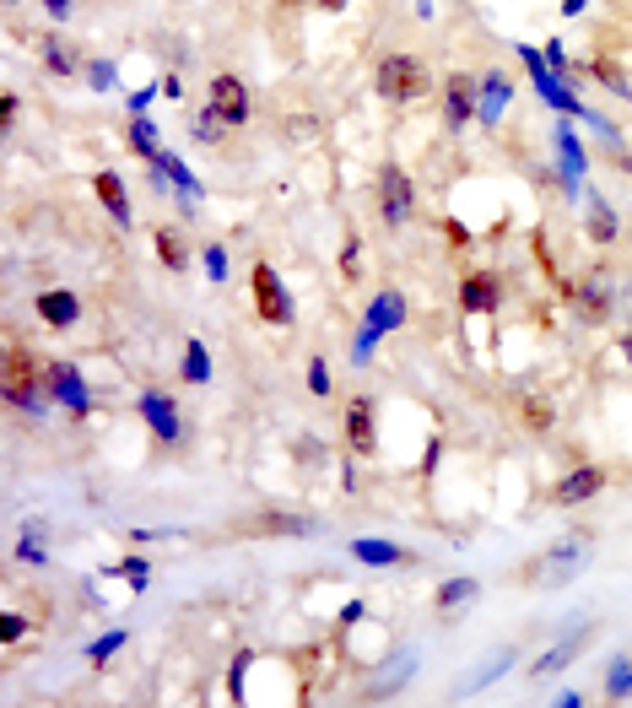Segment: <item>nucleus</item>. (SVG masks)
Masks as SVG:
<instances>
[{
	"instance_id": "obj_1",
	"label": "nucleus",
	"mask_w": 632,
	"mask_h": 708,
	"mask_svg": "<svg viewBox=\"0 0 632 708\" xmlns=\"http://www.w3.org/2000/svg\"><path fill=\"white\" fill-rule=\"evenodd\" d=\"M373 92H379L384 103H395V109H411V103H422L427 92H438V82H433V71H427L422 55L389 49V55L373 60Z\"/></svg>"
},
{
	"instance_id": "obj_2",
	"label": "nucleus",
	"mask_w": 632,
	"mask_h": 708,
	"mask_svg": "<svg viewBox=\"0 0 632 708\" xmlns=\"http://www.w3.org/2000/svg\"><path fill=\"white\" fill-rule=\"evenodd\" d=\"M44 390H49V368H38L28 346H6V368H0L6 406H44Z\"/></svg>"
},
{
	"instance_id": "obj_3",
	"label": "nucleus",
	"mask_w": 632,
	"mask_h": 708,
	"mask_svg": "<svg viewBox=\"0 0 632 708\" xmlns=\"http://www.w3.org/2000/svg\"><path fill=\"white\" fill-rule=\"evenodd\" d=\"M373 211L389 233H400L411 217H416V190H411V173L400 163H384L379 179H373Z\"/></svg>"
},
{
	"instance_id": "obj_4",
	"label": "nucleus",
	"mask_w": 632,
	"mask_h": 708,
	"mask_svg": "<svg viewBox=\"0 0 632 708\" xmlns=\"http://www.w3.org/2000/svg\"><path fill=\"white\" fill-rule=\"evenodd\" d=\"M249 298H254V314H260L265 325H292V298H287V287H281L271 260L249 265Z\"/></svg>"
},
{
	"instance_id": "obj_5",
	"label": "nucleus",
	"mask_w": 632,
	"mask_h": 708,
	"mask_svg": "<svg viewBox=\"0 0 632 708\" xmlns=\"http://www.w3.org/2000/svg\"><path fill=\"white\" fill-rule=\"evenodd\" d=\"M373 417H379V400H373V395H352V400H346L341 438H346V449H352L357 460H373V454H379V427H373Z\"/></svg>"
},
{
	"instance_id": "obj_6",
	"label": "nucleus",
	"mask_w": 632,
	"mask_h": 708,
	"mask_svg": "<svg viewBox=\"0 0 632 708\" xmlns=\"http://www.w3.org/2000/svg\"><path fill=\"white\" fill-rule=\"evenodd\" d=\"M438 92H443V130H449V136H460V130L470 125V114L481 109V82L470 71H449Z\"/></svg>"
},
{
	"instance_id": "obj_7",
	"label": "nucleus",
	"mask_w": 632,
	"mask_h": 708,
	"mask_svg": "<svg viewBox=\"0 0 632 708\" xmlns=\"http://www.w3.org/2000/svg\"><path fill=\"white\" fill-rule=\"evenodd\" d=\"M206 103H211V109H217V114H222L233 130H244V125H249V114H254L249 82H244V76H233V71H217V76H211Z\"/></svg>"
},
{
	"instance_id": "obj_8",
	"label": "nucleus",
	"mask_w": 632,
	"mask_h": 708,
	"mask_svg": "<svg viewBox=\"0 0 632 708\" xmlns=\"http://www.w3.org/2000/svg\"><path fill=\"white\" fill-rule=\"evenodd\" d=\"M605 482H611V476H605L600 465H573V471L557 476V487H551V509H578V503L600 498Z\"/></svg>"
},
{
	"instance_id": "obj_9",
	"label": "nucleus",
	"mask_w": 632,
	"mask_h": 708,
	"mask_svg": "<svg viewBox=\"0 0 632 708\" xmlns=\"http://www.w3.org/2000/svg\"><path fill=\"white\" fill-rule=\"evenodd\" d=\"M38 60H44V71L60 76V82L82 76V49H76L65 33H38Z\"/></svg>"
},
{
	"instance_id": "obj_10",
	"label": "nucleus",
	"mask_w": 632,
	"mask_h": 708,
	"mask_svg": "<svg viewBox=\"0 0 632 708\" xmlns=\"http://www.w3.org/2000/svg\"><path fill=\"white\" fill-rule=\"evenodd\" d=\"M33 314L44 319L49 330H71L76 319H82V298H76L71 287H49V292H38V298H33Z\"/></svg>"
},
{
	"instance_id": "obj_11",
	"label": "nucleus",
	"mask_w": 632,
	"mask_h": 708,
	"mask_svg": "<svg viewBox=\"0 0 632 708\" xmlns=\"http://www.w3.org/2000/svg\"><path fill=\"white\" fill-rule=\"evenodd\" d=\"M497 303H503V282H497L492 271H465V282H460V309H465V314H492Z\"/></svg>"
},
{
	"instance_id": "obj_12",
	"label": "nucleus",
	"mask_w": 632,
	"mask_h": 708,
	"mask_svg": "<svg viewBox=\"0 0 632 708\" xmlns=\"http://www.w3.org/2000/svg\"><path fill=\"white\" fill-rule=\"evenodd\" d=\"M92 195L103 200V211H109L119 227H130V190H125V179H119L114 168H98V173H92Z\"/></svg>"
},
{
	"instance_id": "obj_13",
	"label": "nucleus",
	"mask_w": 632,
	"mask_h": 708,
	"mask_svg": "<svg viewBox=\"0 0 632 708\" xmlns=\"http://www.w3.org/2000/svg\"><path fill=\"white\" fill-rule=\"evenodd\" d=\"M49 395L65 400V406L82 417V411H87V379L76 373V363H49Z\"/></svg>"
},
{
	"instance_id": "obj_14",
	"label": "nucleus",
	"mask_w": 632,
	"mask_h": 708,
	"mask_svg": "<svg viewBox=\"0 0 632 708\" xmlns=\"http://www.w3.org/2000/svg\"><path fill=\"white\" fill-rule=\"evenodd\" d=\"M238 536H314V519H303V514H254V525H244Z\"/></svg>"
},
{
	"instance_id": "obj_15",
	"label": "nucleus",
	"mask_w": 632,
	"mask_h": 708,
	"mask_svg": "<svg viewBox=\"0 0 632 708\" xmlns=\"http://www.w3.org/2000/svg\"><path fill=\"white\" fill-rule=\"evenodd\" d=\"M227 130H233V125H227V119L211 109V103H200V109L190 114V141H195V146H222Z\"/></svg>"
},
{
	"instance_id": "obj_16",
	"label": "nucleus",
	"mask_w": 632,
	"mask_h": 708,
	"mask_svg": "<svg viewBox=\"0 0 632 708\" xmlns=\"http://www.w3.org/2000/svg\"><path fill=\"white\" fill-rule=\"evenodd\" d=\"M152 244H157V260H163L173 276H179V271H190V244H184V233H179V227H157V233H152Z\"/></svg>"
},
{
	"instance_id": "obj_17",
	"label": "nucleus",
	"mask_w": 632,
	"mask_h": 708,
	"mask_svg": "<svg viewBox=\"0 0 632 708\" xmlns=\"http://www.w3.org/2000/svg\"><path fill=\"white\" fill-rule=\"evenodd\" d=\"M568 298L578 303V314H584V319H595V325H605V319H611V292H605V287H595V282L568 287Z\"/></svg>"
},
{
	"instance_id": "obj_18",
	"label": "nucleus",
	"mask_w": 632,
	"mask_h": 708,
	"mask_svg": "<svg viewBox=\"0 0 632 708\" xmlns=\"http://www.w3.org/2000/svg\"><path fill=\"white\" fill-rule=\"evenodd\" d=\"M281 136H287L292 146H314L319 136H325V119L319 114H287L281 119Z\"/></svg>"
},
{
	"instance_id": "obj_19",
	"label": "nucleus",
	"mask_w": 632,
	"mask_h": 708,
	"mask_svg": "<svg viewBox=\"0 0 632 708\" xmlns=\"http://www.w3.org/2000/svg\"><path fill=\"white\" fill-rule=\"evenodd\" d=\"M584 233L595 238V244H616V233H622V222H616V211L605 206V200H595V206H589V217H584Z\"/></svg>"
},
{
	"instance_id": "obj_20",
	"label": "nucleus",
	"mask_w": 632,
	"mask_h": 708,
	"mask_svg": "<svg viewBox=\"0 0 632 708\" xmlns=\"http://www.w3.org/2000/svg\"><path fill=\"white\" fill-rule=\"evenodd\" d=\"M476 595H481V584H476V579H449V584H438L433 606H438V611H460L465 600H476Z\"/></svg>"
},
{
	"instance_id": "obj_21",
	"label": "nucleus",
	"mask_w": 632,
	"mask_h": 708,
	"mask_svg": "<svg viewBox=\"0 0 632 708\" xmlns=\"http://www.w3.org/2000/svg\"><path fill=\"white\" fill-rule=\"evenodd\" d=\"M352 552H357V557H368L373 568H389V563H416L411 552H400V546H379V541H357Z\"/></svg>"
},
{
	"instance_id": "obj_22",
	"label": "nucleus",
	"mask_w": 632,
	"mask_h": 708,
	"mask_svg": "<svg viewBox=\"0 0 632 708\" xmlns=\"http://www.w3.org/2000/svg\"><path fill=\"white\" fill-rule=\"evenodd\" d=\"M589 633H595V627H578V633H573V638H568V644H562L557 654H546V660H535V676H541V681H546L551 671H557V665H568V660H573V654H578V644H584V638H589Z\"/></svg>"
},
{
	"instance_id": "obj_23",
	"label": "nucleus",
	"mask_w": 632,
	"mask_h": 708,
	"mask_svg": "<svg viewBox=\"0 0 632 708\" xmlns=\"http://www.w3.org/2000/svg\"><path fill=\"white\" fill-rule=\"evenodd\" d=\"M206 373H211L206 346H200V341H184V379H190V384H206Z\"/></svg>"
},
{
	"instance_id": "obj_24",
	"label": "nucleus",
	"mask_w": 632,
	"mask_h": 708,
	"mask_svg": "<svg viewBox=\"0 0 632 708\" xmlns=\"http://www.w3.org/2000/svg\"><path fill=\"white\" fill-rule=\"evenodd\" d=\"M400 319H406V298H400V292H384L379 309H373V325H400Z\"/></svg>"
},
{
	"instance_id": "obj_25",
	"label": "nucleus",
	"mask_w": 632,
	"mask_h": 708,
	"mask_svg": "<svg viewBox=\"0 0 632 708\" xmlns=\"http://www.w3.org/2000/svg\"><path fill=\"white\" fill-rule=\"evenodd\" d=\"M362 276V244L357 233H346V249H341V282H357Z\"/></svg>"
},
{
	"instance_id": "obj_26",
	"label": "nucleus",
	"mask_w": 632,
	"mask_h": 708,
	"mask_svg": "<svg viewBox=\"0 0 632 708\" xmlns=\"http://www.w3.org/2000/svg\"><path fill=\"white\" fill-rule=\"evenodd\" d=\"M146 417H152L157 422V433H163V438H173V427H179V417H173V406H163V400H146Z\"/></svg>"
},
{
	"instance_id": "obj_27",
	"label": "nucleus",
	"mask_w": 632,
	"mask_h": 708,
	"mask_svg": "<svg viewBox=\"0 0 632 708\" xmlns=\"http://www.w3.org/2000/svg\"><path fill=\"white\" fill-rule=\"evenodd\" d=\"M308 395H319V400L330 395V368H325V357H314V363H308Z\"/></svg>"
},
{
	"instance_id": "obj_28",
	"label": "nucleus",
	"mask_w": 632,
	"mask_h": 708,
	"mask_svg": "<svg viewBox=\"0 0 632 708\" xmlns=\"http://www.w3.org/2000/svg\"><path fill=\"white\" fill-rule=\"evenodd\" d=\"M130 141H136V152H146V157H163V152H157V136H152V125H146V119H136V125H130Z\"/></svg>"
},
{
	"instance_id": "obj_29",
	"label": "nucleus",
	"mask_w": 632,
	"mask_h": 708,
	"mask_svg": "<svg viewBox=\"0 0 632 708\" xmlns=\"http://www.w3.org/2000/svg\"><path fill=\"white\" fill-rule=\"evenodd\" d=\"M519 411H524V422H530V427H535V433H546V427H551V411L541 406V400H524V406H519Z\"/></svg>"
},
{
	"instance_id": "obj_30",
	"label": "nucleus",
	"mask_w": 632,
	"mask_h": 708,
	"mask_svg": "<svg viewBox=\"0 0 632 708\" xmlns=\"http://www.w3.org/2000/svg\"><path fill=\"white\" fill-rule=\"evenodd\" d=\"M22 633H28V622H22L17 611H6V617H0V638H6V644H17Z\"/></svg>"
},
{
	"instance_id": "obj_31",
	"label": "nucleus",
	"mask_w": 632,
	"mask_h": 708,
	"mask_svg": "<svg viewBox=\"0 0 632 708\" xmlns=\"http://www.w3.org/2000/svg\"><path fill=\"white\" fill-rule=\"evenodd\" d=\"M200 260H206V271H211V282H222V276H227V255H222V249H217V244H211V249H206V255H200Z\"/></svg>"
},
{
	"instance_id": "obj_32",
	"label": "nucleus",
	"mask_w": 632,
	"mask_h": 708,
	"mask_svg": "<svg viewBox=\"0 0 632 708\" xmlns=\"http://www.w3.org/2000/svg\"><path fill=\"white\" fill-rule=\"evenodd\" d=\"M17 125V92H0V130Z\"/></svg>"
},
{
	"instance_id": "obj_33",
	"label": "nucleus",
	"mask_w": 632,
	"mask_h": 708,
	"mask_svg": "<svg viewBox=\"0 0 632 708\" xmlns=\"http://www.w3.org/2000/svg\"><path fill=\"white\" fill-rule=\"evenodd\" d=\"M119 644H125V633H109V638H98V649H92V665H103V660H109V654H114Z\"/></svg>"
},
{
	"instance_id": "obj_34",
	"label": "nucleus",
	"mask_w": 632,
	"mask_h": 708,
	"mask_svg": "<svg viewBox=\"0 0 632 708\" xmlns=\"http://www.w3.org/2000/svg\"><path fill=\"white\" fill-rule=\"evenodd\" d=\"M44 11H49L55 22H65V17H71V0H44Z\"/></svg>"
},
{
	"instance_id": "obj_35",
	"label": "nucleus",
	"mask_w": 632,
	"mask_h": 708,
	"mask_svg": "<svg viewBox=\"0 0 632 708\" xmlns=\"http://www.w3.org/2000/svg\"><path fill=\"white\" fill-rule=\"evenodd\" d=\"M281 11H303V6H314V0H276Z\"/></svg>"
},
{
	"instance_id": "obj_36",
	"label": "nucleus",
	"mask_w": 632,
	"mask_h": 708,
	"mask_svg": "<svg viewBox=\"0 0 632 708\" xmlns=\"http://www.w3.org/2000/svg\"><path fill=\"white\" fill-rule=\"evenodd\" d=\"M319 11H346V0H314Z\"/></svg>"
},
{
	"instance_id": "obj_37",
	"label": "nucleus",
	"mask_w": 632,
	"mask_h": 708,
	"mask_svg": "<svg viewBox=\"0 0 632 708\" xmlns=\"http://www.w3.org/2000/svg\"><path fill=\"white\" fill-rule=\"evenodd\" d=\"M622 357H627V363H632V336H622Z\"/></svg>"
},
{
	"instance_id": "obj_38",
	"label": "nucleus",
	"mask_w": 632,
	"mask_h": 708,
	"mask_svg": "<svg viewBox=\"0 0 632 708\" xmlns=\"http://www.w3.org/2000/svg\"><path fill=\"white\" fill-rule=\"evenodd\" d=\"M0 6H17V0H0Z\"/></svg>"
}]
</instances>
